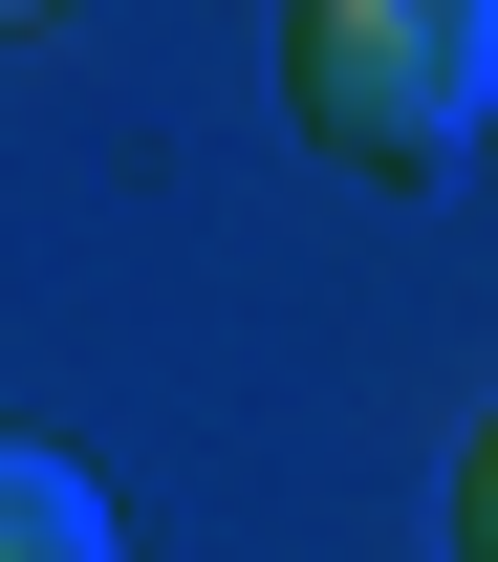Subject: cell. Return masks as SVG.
<instances>
[{"label": "cell", "instance_id": "6da1fadb", "mask_svg": "<svg viewBox=\"0 0 498 562\" xmlns=\"http://www.w3.org/2000/svg\"><path fill=\"white\" fill-rule=\"evenodd\" d=\"M283 109L347 173H455L498 131V0H283Z\"/></svg>", "mask_w": 498, "mask_h": 562}, {"label": "cell", "instance_id": "7a4b0ae2", "mask_svg": "<svg viewBox=\"0 0 498 562\" xmlns=\"http://www.w3.org/2000/svg\"><path fill=\"white\" fill-rule=\"evenodd\" d=\"M0 562H131V541H109V497H87V454L0 432Z\"/></svg>", "mask_w": 498, "mask_h": 562}, {"label": "cell", "instance_id": "3957f363", "mask_svg": "<svg viewBox=\"0 0 498 562\" xmlns=\"http://www.w3.org/2000/svg\"><path fill=\"white\" fill-rule=\"evenodd\" d=\"M455 562H498V412H477V454H455Z\"/></svg>", "mask_w": 498, "mask_h": 562}, {"label": "cell", "instance_id": "277c9868", "mask_svg": "<svg viewBox=\"0 0 498 562\" xmlns=\"http://www.w3.org/2000/svg\"><path fill=\"white\" fill-rule=\"evenodd\" d=\"M22 22H44V0H0V44H22Z\"/></svg>", "mask_w": 498, "mask_h": 562}]
</instances>
